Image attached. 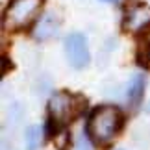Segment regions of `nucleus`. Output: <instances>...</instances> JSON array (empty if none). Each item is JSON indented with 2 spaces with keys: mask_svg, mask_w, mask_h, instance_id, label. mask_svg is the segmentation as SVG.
Instances as JSON below:
<instances>
[{
  "mask_svg": "<svg viewBox=\"0 0 150 150\" xmlns=\"http://www.w3.org/2000/svg\"><path fill=\"white\" fill-rule=\"evenodd\" d=\"M122 126V113L115 106H98L87 120V134L96 145H108Z\"/></svg>",
  "mask_w": 150,
  "mask_h": 150,
  "instance_id": "obj_1",
  "label": "nucleus"
},
{
  "mask_svg": "<svg viewBox=\"0 0 150 150\" xmlns=\"http://www.w3.org/2000/svg\"><path fill=\"white\" fill-rule=\"evenodd\" d=\"M83 106H85V100L76 96V95L65 93V91L54 93V96H52L50 102H48L50 119H52V122L57 124V126L69 124L80 111H82Z\"/></svg>",
  "mask_w": 150,
  "mask_h": 150,
  "instance_id": "obj_2",
  "label": "nucleus"
},
{
  "mask_svg": "<svg viewBox=\"0 0 150 150\" xmlns=\"http://www.w3.org/2000/svg\"><path fill=\"white\" fill-rule=\"evenodd\" d=\"M43 0H11L6 9V24L9 28H22L39 13Z\"/></svg>",
  "mask_w": 150,
  "mask_h": 150,
  "instance_id": "obj_3",
  "label": "nucleus"
},
{
  "mask_svg": "<svg viewBox=\"0 0 150 150\" xmlns=\"http://www.w3.org/2000/svg\"><path fill=\"white\" fill-rule=\"evenodd\" d=\"M65 54H67V59L71 63V67L74 69H83L89 65L91 54H89V47H87V39H85L83 33L74 32L71 35H67Z\"/></svg>",
  "mask_w": 150,
  "mask_h": 150,
  "instance_id": "obj_4",
  "label": "nucleus"
},
{
  "mask_svg": "<svg viewBox=\"0 0 150 150\" xmlns=\"http://www.w3.org/2000/svg\"><path fill=\"white\" fill-rule=\"evenodd\" d=\"M150 22V6L146 4H135L126 11L124 15V30L128 32H139Z\"/></svg>",
  "mask_w": 150,
  "mask_h": 150,
  "instance_id": "obj_5",
  "label": "nucleus"
},
{
  "mask_svg": "<svg viewBox=\"0 0 150 150\" xmlns=\"http://www.w3.org/2000/svg\"><path fill=\"white\" fill-rule=\"evenodd\" d=\"M57 30H59V17L56 13H45L33 28V37L37 41H47L56 35Z\"/></svg>",
  "mask_w": 150,
  "mask_h": 150,
  "instance_id": "obj_6",
  "label": "nucleus"
},
{
  "mask_svg": "<svg viewBox=\"0 0 150 150\" xmlns=\"http://www.w3.org/2000/svg\"><path fill=\"white\" fill-rule=\"evenodd\" d=\"M145 87H146V78L145 74H134L128 83V102L134 108L139 106V102L143 100V95H145Z\"/></svg>",
  "mask_w": 150,
  "mask_h": 150,
  "instance_id": "obj_7",
  "label": "nucleus"
},
{
  "mask_svg": "<svg viewBox=\"0 0 150 150\" xmlns=\"http://www.w3.org/2000/svg\"><path fill=\"white\" fill-rule=\"evenodd\" d=\"M24 141H26V148L28 150H37L39 143H41V128L39 126H28L24 132Z\"/></svg>",
  "mask_w": 150,
  "mask_h": 150,
  "instance_id": "obj_8",
  "label": "nucleus"
},
{
  "mask_svg": "<svg viewBox=\"0 0 150 150\" xmlns=\"http://www.w3.org/2000/svg\"><path fill=\"white\" fill-rule=\"evenodd\" d=\"M146 48L150 50V32H148V35H146Z\"/></svg>",
  "mask_w": 150,
  "mask_h": 150,
  "instance_id": "obj_9",
  "label": "nucleus"
},
{
  "mask_svg": "<svg viewBox=\"0 0 150 150\" xmlns=\"http://www.w3.org/2000/svg\"><path fill=\"white\" fill-rule=\"evenodd\" d=\"M102 2H117V0H102Z\"/></svg>",
  "mask_w": 150,
  "mask_h": 150,
  "instance_id": "obj_10",
  "label": "nucleus"
}]
</instances>
